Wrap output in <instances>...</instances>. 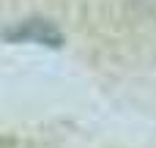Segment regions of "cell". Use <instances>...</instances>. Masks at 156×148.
<instances>
[{
  "label": "cell",
  "mask_w": 156,
  "mask_h": 148,
  "mask_svg": "<svg viewBox=\"0 0 156 148\" xmlns=\"http://www.w3.org/2000/svg\"><path fill=\"white\" fill-rule=\"evenodd\" d=\"M5 41H30V44H44V47H63V33L49 22V19H22L0 33Z\"/></svg>",
  "instance_id": "obj_1"
}]
</instances>
